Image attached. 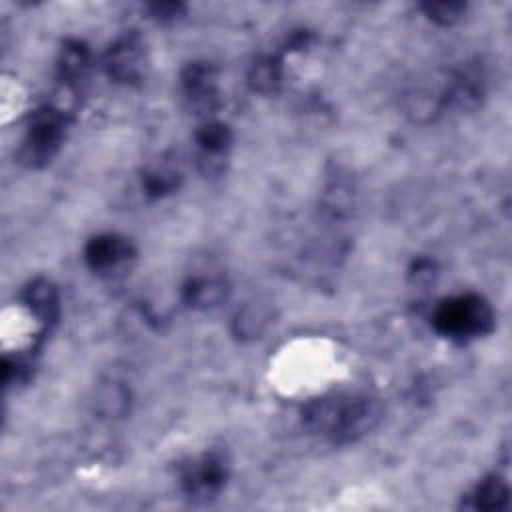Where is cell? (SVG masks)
<instances>
[{
    "label": "cell",
    "instance_id": "cell-1",
    "mask_svg": "<svg viewBox=\"0 0 512 512\" xmlns=\"http://www.w3.org/2000/svg\"><path fill=\"white\" fill-rule=\"evenodd\" d=\"M382 408L376 396L364 390H344L312 400L304 412L310 432L332 444H350L370 432L380 420Z\"/></svg>",
    "mask_w": 512,
    "mask_h": 512
},
{
    "label": "cell",
    "instance_id": "cell-7",
    "mask_svg": "<svg viewBox=\"0 0 512 512\" xmlns=\"http://www.w3.org/2000/svg\"><path fill=\"white\" fill-rule=\"evenodd\" d=\"M186 100L198 112H210L218 104V74L212 64L194 62L188 64L180 78Z\"/></svg>",
    "mask_w": 512,
    "mask_h": 512
},
{
    "label": "cell",
    "instance_id": "cell-15",
    "mask_svg": "<svg viewBox=\"0 0 512 512\" xmlns=\"http://www.w3.org/2000/svg\"><path fill=\"white\" fill-rule=\"evenodd\" d=\"M270 322V312L266 306L262 304H248L246 308H242L234 320L236 324V334L244 336V338H254L260 336L264 332V328Z\"/></svg>",
    "mask_w": 512,
    "mask_h": 512
},
{
    "label": "cell",
    "instance_id": "cell-5",
    "mask_svg": "<svg viewBox=\"0 0 512 512\" xmlns=\"http://www.w3.org/2000/svg\"><path fill=\"white\" fill-rule=\"evenodd\" d=\"M108 76L120 84H138L146 76L148 58L142 40L136 34L118 38L104 56Z\"/></svg>",
    "mask_w": 512,
    "mask_h": 512
},
{
    "label": "cell",
    "instance_id": "cell-16",
    "mask_svg": "<svg viewBox=\"0 0 512 512\" xmlns=\"http://www.w3.org/2000/svg\"><path fill=\"white\" fill-rule=\"evenodd\" d=\"M424 10L430 20H434L442 26H450L462 18L466 6L458 4V2H434V4H424Z\"/></svg>",
    "mask_w": 512,
    "mask_h": 512
},
{
    "label": "cell",
    "instance_id": "cell-11",
    "mask_svg": "<svg viewBox=\"0 0 512 512\" xmlns=\"http://www.w3.org/2000/svg\"><path fill=\"white\" fill-rule=\"evenodd\" d=\"M182 298L192 308H212L226 298V284L216 276H192L182 286Z\"/></svg>",
    "mask_w": 512,
    "mask_h": 512
},
{
    "label": "cell",
    "instance_id": "cell-14",
    "mask_svg": "<svg viewBox=\"0 0 512 512\" xmlns=\"http://www.w3.org/2000/svg\"><path fill=\"white\" fill-rule=\"evenodd\" d=\"M88 68V48L82 42H66L58 60V78L64 84H74Z\"/></svg>",
    "mask_w": 512,
    "mask_h": 512
},
{
    "label": "cell",
    "instance_id": "cell-13",
    "mask_svg": "<svg viewBox=\"0 0 512 512\" xmlns=\"http://www.w3.org/2000/svg\"><path fill=\"white\" fill-rule=\"evenodd\" d=\"M248 84L260 94L276 92L282 84V62L276 56L256 60L248 72Z\"/></svg>",
    "mask_w": 512,
    "mask_h": 512
},
{
    "label": "cell",
    "instance_id": "cell-12",
    "mask_svg": "<svg viewBox=\"0 0 512 512\" xmlns=\"http://www.w3.org/2000/svg\"><path fill=\"white\" fill-rule=\"evenodd\" d=\"M180 180H182L180 170L176 166L164 162V164L152 166L144 172L142 188H144L146 196L162 198V196H168V194L176 192L178 186H180Z\"/></svg>",
    "mask_w": 512,
    "mask_h": 512
},
{
    "label": "cell",
    "instance_id": "cell-9",
    "mask_svg": "<svg viewBox=\"0 0 512 512\" xmlns=\"http://www.w3.org/2000/svg\"><path fill=\"white\" fill-rule=\"evenodd\" d=\"M22 300L26 304V308L30 310V314H34V318L48 328L50 324L56 322L58 314H60V304H58V292L56 288L44 280V278H36L32 280L22 294Z\"/></svg>",
    "mask_w": 512,
    "mask_h": 512
},
{
    "label": "cell",
    "instance_id": "cell-3",
    "mask_svg": "<svg viewBox=\"0 0 512 512\" xmlns=\"http://www.w3.org/2000/svg\"><path fill=\"white\" fill-rule=\"evenodd\" d=\"M66 134V112L58 106L44 104L36 108L26 124V134L20 146V160L30 168L48 164L60 150Z\"/></svg>",
    "mask_w": 512,
    "mask_h": 512
},
{
    "label": "cell",
    "instance_id": "cell-10",
    "mask_svg": "<svg viewBox=\"0 0 512 512\" xmlns=\"http://www.w3.org/2000/svg\"><path fill=\"white\" fill-rule=\"evenodd\" d=\"M508 500L510 490L506 480L496 474H490L472 488L462 506L470 510H502L508 506Z\"/></svg>",
    "mask_w": 512,
    "mask_h": 512
},
{
    "label": "cell",
    "instance_id": "cell-8",
    "mask_svg": "<svg viewBox=\"0 0 512 512\" xmlns=\"http://www.w3.org/2000/svg\"><path fill=\"white\" fill-rule=\"evenodd\" d=\"M232 144V132L222 122H206L196 132L198 166L206 174H218L224 168V158Z\"/></svg>",
    "mask_w": 512,
    "mask_h": 512
},
{
    "label": "cell",
    "instance_id": "cell-4",
    "mask_svg": "<svg viewBox=\"0 0 512 512\" xmlns=\"http://www.w3.org/2000/svg\"><path fill=\"white\" fill-rule=\"evenodd\" d=\"M228 478V464L218 452H204L180 466V488L194 502H208L220 494Z\"/></svg>",
    "mask_w": 512,
    "mask_h": 512
},
{
    "label": "cell",
    "instance_id": "cell-6",
    "mask_svg": "<svg viewBox=\"0 0 512 512\" xmlns=\"http://www.w3.org/2000/svg\"><path fill=\"white\" fill-rule=\"evenodd\" d=\"M134 258L132 244L116 234H98L88 240L84 248V260L96 274L112 276L120 272Z\"/></svg>",
    "mask_w": 512,
    "mask_h": 512
},
{
    "label": "cell",
    "instance_id": "cell-2",
    "mask_svg": "<svg viewBox=\"0 0 512 512\" xmlns=\"http://www.w3.org/2000/svg\"><path fill=\"white\" fill-rule=\"evenodd\" d=\"M432 326L444 338L466 342L492 332L494 312L482 296L460 294L446 298L436 306Z\"/></svg>",
    "mask_w": 512,
    "mask_h": 512
},
{
    "label": "cell",
    "instance_id": "cell-17",
    "mask_svg": "<svg viewBox=\"0 0 512 512\" xmlns=\"http://www.w3.org/2000/svg\"><path fill=\"white\" fill-rule=\"evenodd\" d=\"M152 8H154V14H156L158 18H162V20L174 18V16L178 14V10H180L178 4H154Z\"/></svg>",
    "mask_w": 512,
    "mask_h": 512
}]
</instances>
